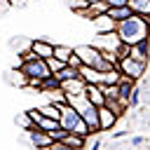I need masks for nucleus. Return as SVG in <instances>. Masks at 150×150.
<instances>
[{
  "instance_id": "nucleus-34",
  "label": "nucleus",
  "mask_w": 150,
  "mask_h": 150,
  "mask_svg": "<svg viewBox=\"0 0 150 150\" xmlns=\"http://www.w3.org/2000/svg\"><path fill=\"white\" fill-rule=\"evenodd\" d=\"M12 5H16V7H23V5H26V0H9V7H12Z\"/></svg>"
},
{
  "instance_id": "nucleus-1",
  "label": "nucleus",
  "mask_w": 150,
  "mask_h": 150,
  "mask_svg": "<svg viewBox=\"0 0 150 150\" xmlns=\"http://www.w3.org/2000/svg\"><path fill=\"white\" fill-rule=\"evenodd\" d=\"M115 35L120 38L122 45H138L148 38V19H143L138 14H131L129 19L117 23Z\"/></svg>"
},
{
  "instance_id": "nucleus-37",
  "label": "nucleus",
  "mask_w": 150,
  "mask_h": 150,
  "mask_svg": "<svg viewBox=\"0 0 150 150\" xmlns=\"http://www.w3.org/2000/svg\"><path fill=\"white\" fill-rule=\"evenodd\" d=\"M122 136H127V131H115L112 134V138H122Z\"/></svg>"
},
{
  "instance_id": "nucleus-5",
  "label": "nucleus",
  "mask_w": 150,
  "mask_h": 150,
  "mask_svg": "<svg viewBox=\"0 0 150 150\" xmlns=\"http://www.w3.org/2000/svg\"><path fill=\"white\" fill-rule=\"evenodd\" d=\"M59 110H61V115H59V124H61V129L63 131H73L75 129V124L80 122V115H77V110L75 108H70L68 103H63V105H59Z\"/></svg>"
},
{
  "instance_id": "nucleus-23",
  "label": "nucleus",
  "mask_w": 150,
  "mask_h": 150,
  "mask_svg": "<svg viewBox=\"0 0 150 150\" xmlns=\"http://www.w3.org/2000/svg\"><path fill=\"white\" fill-rule=\"evenodd\" d=\"M101 87V94L105 96V98H117L120 101V89H117V84H98Z\"/></svg>"
},
{
  "instance_id": "nucleus-36",
  "label": "nucleus",
  "mask_w": 150,
  "mask_h": 150,
  "mask_svg": "<svg viewBox=\"0 0 150 150\" xmlns=\"http://www.w3.org/2000/svg\"><path fill=\"white\" fill-rule=\"evenodd\" d=\"M7 7H9V0H0V12L7 9Z\"/></svg>"
},
{
  "instance_id": "nucleus-11",
  "label": "nucleus",
  "mask_w": 150,
  "mask_h": 150,
  "mask_svg": "<svg viewBox=\"0 0 150 150\" xmlns=\"http://www.w3.org/2000/svg\"><path fill=\"white\" fill-rule=\"evenodd\" d=\"M115 122H117V115H115L110 108H105V105H98V131H105V129H110Z\"/></svg>"
},
{
  "instance_id": "nucleus-15",
  "label": "nucleus",
  "mask_w": 150,
  "mask_h": 150,
  "mask_svg": "<svg viewBox=\"0 0 150 150\" xmlns=\"http://www.w3.org/2000/svg\"><path fill=\"white\" fill-rule=\"evenodd\" d=\"M112 21H124V19H129L131 16V9H129V5H124V7H108V12H105Z\"/></svg>"
},
{
  "instance_id": "nucleus-14",
  "label": "nucleus",
  "mask_w": 150,
  "mask_h": 150,
  "mask_svg": "<svg viewBox=\"0 0 150 150\" xmlns=\"http://www.w3.org/2000/svg\"><path fill=\"white\" fill-rule=\"evenodd\" d=\"M84 96H87V101H89V103H94L96 108L105 103V96L101 94V87H98V84H87V89H84Z\"/></svg>"
},
{
  "instance_id": "nucleus-30",
  "label": "nucleus",
  "mask_w": 150,
  "mask_h": 150,
  "mask_svg": "<svg viewBox=\"0 0 150 150\" xmlns=\"http://www.w3.org/2000/svg\"><path fill=\"white\" fill-rule=\"evenodd\" d=\"M66 134H68V131H63V129L59 127L56 131H52V134H49V138H52V141H63V136H66Z\"/></svg>"
},
{
  "instance_id": "nucleus-3",
  "label": "nucleus",
  "mask_w": 150,
  "mask_h": 150,
  "mask_svg": "<svg viewBox=\"0 0 150 150\" xmlns=\"http://www.w3.org/2000/svg\"><path fill=\"white\" fill-rule=\"evenodd\" d=\"M19 75H23V77H33V80H45V77H49L52 73H49L45 59H33V61H23V63H19Z\"/></svg>"
},
{
  "instance_id": "nucleus-31",
  "label": "nucleus",
  "mask_w": 150,
  "mask_h": 150,
  "mask_svg": "<svg viewBox=\"0 0 150 150\" xmlns=\"http://www.w3.org/2000/svg\"><path fill=\"white\" fill-rule=\"evenodd\" d=\"M45 150H70V148H68L66 143H61V141H54V143H52L49 148H45Z\"/></svg>"
},
{
  "instance_id": "nucleus-17",
  "label": "nucleus",
  "mask_w": 150,
  "mask_h": 150,
  "mask_svg": "<svg viewBox=\"0 0 150 150\" xmlns=\"http://www.w3.org/2000/svg\"><path fill=\"white\" fill-rule=\"evenodd\" d=\"M35 127H38L40 131H47V134H52V131H56L61 124H59V120H49V117H42V115H40V120L35 122Z\"/></svg>"
},
{
  "instance_id": "nucleus-7",
  "label": "nucleus",
  "mask_w": 150,
  "mask_h": 150,
  "mask_svg": "<svg viewBox=\"0 0 150 150\" xmlns=\"http://www.w3.org/2000/svg\"><path fill=\"white\" fill-rule=\"evenodd\" d=\"M28 138H30V143H33L38 150H45V148H49V145L54 143V141L49 138V134H47V131H40L35 124L28 129Z\"/></svg>"
},
{
  "instance_id": "nucleus-26",
  "label": "nucleus",
  "mask_w": 150,
  "mask_h": 150,
  "mask_svg": "<svg viewBox=\"0 0 150 150\" xmlns=\"http://www.w3.org/2000/svg\"><path fill=\"white\" fill-rule=\"evenodd\" d=\"M66 5H68L73 12H80V14L89 7V2H87V0H66Z\"/></svg>"
},
{
  "instance_id": "nucleus-13",
  "label": "nucleus",
  "mask_w": 150,
  "mask_h": 150,
  "mask_svg": "<svg viewBox=\"0 0 150 150\" xmlns=\"http://www.w3.org/2000/svg\"><path fill=\"white\" fill-rule=\"evenodd\" d=\"M127 5L131 9V14H138V16L150 21V0H129Z\"/></svg>"
},
{
  "instance_id": "nucleus-8",
  "label": "nucleus",
  "mask_w": 150,
  "mask_h": 150,
  "mask_svg": "<svg viewBox=\"0 0 150 150\" xmlns=\"http://www.w3.org/2000/svg\"><path fill=\"white\" fill-rule=\"evenodd\" d=\"M127 56L129 59H134V61H138V63H148V42L143 40V42H138V45H127Z\"/></svg>"
},
{
  "instance_id": "nucleus-4",
  "label": "nucleus",
  "mask_w": 150,
  "mask_h": 150,
  "mask_svg": "<svg viewBox=\"0 0 150 150\" xmlns=\"http://www.w3.org/2000/svg\"><path fill=\"white\" fill-rule=\"evenodd\" d=\"M124 77H129V80H138L141 75H143V70H145V63H138V61H134V59H129V56H120L117 59V66H115Z\"/></svg>"
},
{
  "instance_id": "nucleus-32",
  "label": "nucleus",
  "mask_w": 150,
  "mask_h": 150,
  "mask_svg": "<svg viewBox=\"0 0 150 150\" xmlns=\"http://www.w3.org/2000/svg\"><path fill=\"white\" fill-rule=\"evenodd\" d=\"M103 2H105L108 7H124L129 0H103Z\"/></svg>"
},
{
  "instance_id": "nucleus-10",
  "label": "nucleus",
  "mask_w": 150,
  "mask_h": 150,
  "mask_svg": "<svg viewBox=\"0 0 150 150\" xmlns=\"http://www.w3.org/2000/svg\"><path fill=\"white\" fill-rule=\"evenodd\" d=\"M77 77H80L84 84H101L103 73H98V70H94V68H89V66H80V68H77Z\"/></svg>"
},
{
  "instance_id": "nucleus-28",
  "label": "nucleus",
  "mask_w": 150,
  "mask_h": 150,
  "mask_svg": "<svg viewBox=\"0 0 150 150\" xmlns=\"http://www.w3.org/2000/svg\"><path fill=\"white\" fill-rule=\"evenodd\" d=\"M66 66H70V68H75V70H77V68H80V66H82V61H80V59H77V54H75V52H73V54H70V59H68V63H66Z\"/></svg>"
},
{
  "instance_id": "nucleus-33",
  "label": "nucleus",
  "mask_w": 150,
  "mask_h": 150,
  "mask_svg": "<svg viewBox=\"0 0 150 150\" xmlns=\"http://www.w3.org/2000/svg\"><path fill=\"white\" fill-rule=\"evenodd\" d=\"M143 141H145L143 136H134V138H131V145H143Z\"/></svg>"
},
{
  "instance_id": "nucleus-38",
  "label": "nucleus",
  "mask_w": 150,
  "mask_h": 150,
  "mask_svg": "<svg viewBox=\"0 0 150 150\" xmlns=\"http://www.w3.org/2000/svg\"><path fill=\"white\" fill-rule=\"evenodd\" d=\"M98 148H101V141H94L91 143V150H98Z\"/></svg>"
},
{
  "instance_id": "nucleus-19",
  "label": "nucleus",
  "mask_w": 150,
  "mask_h": 150,
  "mask_svg": "<svg viewBox=\"0 0 150 150\" xmlns=\"http://www.w3.org/2000/svg\"><path fill=\"white\" fill-rule=\"evenodd\" d=\"M61 143H66L70 150H82V148H84V138H82V136H77V134H66Z\"/></svg>"
},
{
  "instance_id": "nucleus-12",
  "label": "nucleus",
  "mask_w": 150,
  "mask_h": 150,
  "mask_svg": "<svg viewBox=\"0 0 150 150\" xmlns=\"http://www.w3.org/2000/svg\"><path fill=\"white\" fill-rule=\"evenodd\" d=\"M61 89H63L66 96H80V94H84L87 84H84L80 77H75V80H66V82H61Z\"/></svg>"
},
{
  "instance_id": "nucleus-29",
  "label": "nucleus",
  "mask_w": 150,
  "mask_h": 150,
  "mask_svg": "<svg viewBox=\"0 0 150 150\" xmlns=\"http://www.w3.org/2000/svg\"><path fill=\"white\" fill-rule=\"evenodd\" d=\"M19 124H21V127H23L26 131H28V129L33 127V122H30V117H28V112H23V115L19 117Z\"/></svg>"
},
{
  "instance_id": "nucleus-35",
  "label": "nucleus",
  "mask_w": 150,
  "mask_h": 150,
  "mask_svg": "<svg viewBox=\"0 0 150 150\" xmlns=\"http://www.w3.org/2000/svg\"><path fill=\"white\" fill-rule=\"evenodd\" d=\"M145 42H148V56H150V21H148V38H145Z\"/></svg>"
},
{
  "instance_id": "nucleus-24",
  "label": "nucleus",
  "mask_w": 150,
  "mask_h": 150,
  "mask_svg": "<svg viewBox=\"0 0 150 150\" xmlns=\"http://www.w3.org/2000/svg\"><path fill=\"white\" fill-rule=\"evenodd\" d=\"M61 87V82L56 80V75H49V77H45L42 82H40V91H47V89H59Z\"/></svg>"
},
{
  "instance_id": "nucleus-20",
  "label": "nucleus",
  "mask_w": 150,
  "mask_h": 150,
  "mask_svg": "<svg viewBox=\"0 0 150 150\" xmlns=\"http://www.w3.org/2000/svg\"><path fill=\"white\" fill-rule=\"evenodd\" d=\"M42 94H47V103H56V105H63L66 103V94H63V89L59 87V89H47V91H42Z\"/></svg>"
},
{
  "instance_id": "nucleus-25",
  "label": "nucleus",
  "mask_w": 150,
  "mask_h": 150,
  "mask_svg": "<svg viewBox=\"0 0 150 150\" xmlns=\"http://www.w3.org/2000/svg\"><path fill=\"white\" fill-rule=\"evenodd\" d=\"M45 63H47V68H49V73H52V75H56V73H59V70L66 66V63H61V61H59V59H54V56L45 59Z\"/></svg>"
},
{
  "instance_id": "nucleus-16",
  "label": "nucleus",
  "mask_w": 150,
  "mask_h": 150,
  "mask_svg": "<svg viewBox=\"0 0 150 150\" xmlns=\"http://www.w3.org/2000/svg\"><path fill=\"white\" fill-rule=\"evenodd\" d=\"M105 12H108V5H105L103 0H98V2H91L82 14L89 16V19H94V16H101V14H105Z\"/></svg>"
},
{
  "instance_id": "nucleus-22",
  "label": "nucleus",
  "mask_w": 150,
  "mask_h": 150,
  "mask_svg": "<svg viewBox=\"0 0 150 150\" xmlns=\"http://www.w3.org/2000/svg\"><path fill=\"white\" fill-rule=\"evenodd\" d=\"M77 77V70L75 68H70V66H63L59 73H56V80L59 82H66V80H75Z\"/></svg>"
},
{
  "instance_id": "nucleus-6",
  "label": "nucleus",
  "mask_w": 150,
  "mask_h": 150,
  "mask_svg": "<svg viewBox=\"0 0 150 150\" xmlns=\"http://www.w3.org/2000/svg\"><path fill=\"white\" fill-rule=\"evenodd\" d=\"M28 49L35 54V59H49V56H54V45H52L49 40H45V38L33 40V42L28 45Z\"/></svg>"
},
{
  "instance_id": "nucleus-27",
  "label": "nucleus",
  "mask_w": 150,
  "mask_h": 150,
  "mask_svg": "<svg viewBox=\"0 0 150 150\" xmlns=\"http://www.w3.org/2000/svg\"><path fill=\"white\" fill-rule=\"evenodd\" d=\"M138 101H141V96H138V89L134 87V89H131V94H129V98H127V105H131V108H134V105H138Z\"/></svg>"
},
{
  "instance_id": "nucleus-2",
  "label": "nucleus",
  "mask_w": 150,
  "mask_h": 150,
  "mask_svg": "<svg viewBox=\"0 0 150 150\" xmlns=\"http://www.w3.org/2000/svg\"><path fill=\"white\" fill-rule=\"evenodd\" d=\"M73 52L77 54V59L82 61V66H89V68H94V70H98V73H108V70L115 68L110 61L103 59L101 49L94 47V45H82V47H75Z\"/></svg>"
},
{
  "instance_id": "nucleus-21",
  "label": "nucleus",
  "mask_w": 150,
  "mask_h": 150,
  "mask_svg": "<svg viewBox=\"0 0 150 150\" xmlns=\"http://www.w3.org/2000/svg\"><path fill=\"white\" fill-rule=\"evenodd\" d=\"M73 54V47H66V45H54V59H59L61 63H68Z\"/></svg>"
},
{
  "instance_id": "nucleus-39",
  "label": "nucleus",
  "mask_w": 150,
  "mask_h": 150,
  "mask_svg": "<svg viewBox=\"0 0 150 150\" xmlns=\"http://www.w3.org/2000/svg\"><path fill=\"white\" fill-rule=\"evenodd\" d=\"M87 2H89V5H91V2H98V0H87Z\"/></svg>"
},
{
  "instance_id": "nucleus-9",
  "label": "nucleus",
  "mask_w": 150,
  "mask_h": 150,
  "mask_svg": "<svg viewBox=\"0 0 150 150\" xmlns=\"http://www.w3.org/2000/svg\"><path fill=\"white\" fill-rule=\"evenodd\" d=\"M91 23L96 26V30H98V35H105V33H115V28H117V21H112L108 14H101V16H94L91 19Z\"/></svg>"
},
{
  "instance_id": "nucleus-18",
  "label": "nucleus",
  "mask_w": 150,
  "mask_h": 150,
  "mask_svg": "<svg viewBox=\"0 0 150 150\" xmlns=\"http://www.w3.org/2000/svg\"><path fill=\"white\" fill-rule=\"evenodd\" d=\"M38 112H40L42 117H49V120H59V115H61V110H59L56 103H45V105L38 108Z\"/></svg>"
}]
</instances>
